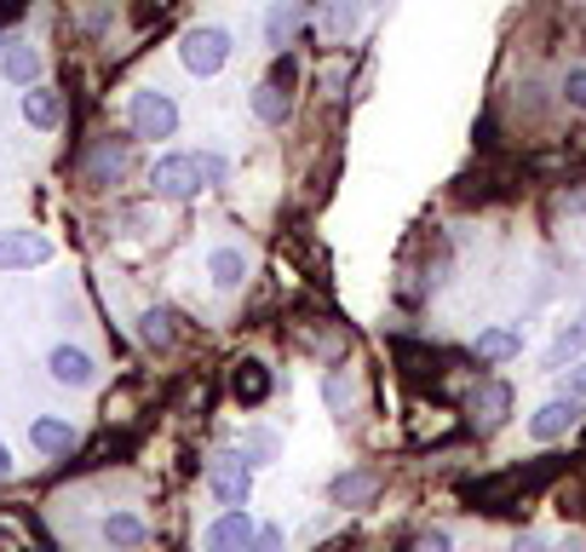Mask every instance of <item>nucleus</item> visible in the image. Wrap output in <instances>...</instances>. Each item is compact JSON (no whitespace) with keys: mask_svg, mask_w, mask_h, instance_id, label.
I'll return each mask as SVG.
<instances>
[{"mask_svg":"<svg viewBox=\"0 0 586 552\" xmlns=\"http://www.w3.org/2000/svg\"><path fill=\"white\" fill-rule=\"evenodd\" d=\"M178 58H185L190 75H219L224 64H231V30H219V23H196V30H185V41H178Z\"/></svg>","mask_w":586,"mask_h":552,"instance_id":"nucleus-1","label":"nucleus"},{"mask_svg":"<svg viewBox=\"0 0 586 552\" xmlns=\"http://www.w3.org/2000/svg\"><path fill=\"white\" fill-rule=\"evenodd\" d=\"M126 128H133V139H173V133H178L173 92H162V87L133 92V104H126Z\"/></svg>","mask_w":586,"mask_h":552,"instance_id":"nucleus-2","label":"nucleus"},{"mask_svg":"<svg viewBox=\"0 0 586 552\" xmlns=\"http://www.w3.org/2000/svg\"><path fill=\"white\" fill-rule=\"evenodd\" d=\"M133 173V139H92V150L81 156V185L110 190Z\"/></svg>","mask_w":586,"mask_h":552,"instance_id":"nucleus-3","label":"nucleus"},{"mask_svg":"<svg viewBox=\"0 0 586 552\" xmlns=\"http://www.w3.org/2000/svg\"><path fill=\"white\" fill-rule=\"evenodd\" d=\"M208 495L219 500V507H247V495H253V466H247V455H219L213 466H208Z\"/></svg>","mask_w":586,"mask_h":552,"instance_id":"nucleus-4","label":"nucleus"},{"mask_svg":"<svg viewBox=\"0 0 586 552\" xmlns=\"http://www.w3.org/2000/svg\"><path fill=\"white\" fill-rule=\"evenodd\" d=\"M150 190L162 196V202H190L201 190V173H196V156H162L150 167Z\"/></svg>","mask_w":586,"mask_h":552,"instance_id":"nucleus-5","label":"nucleus"},{"mask_svg":"<svg viewBox=\"0 0 586 552\" xmlns=\"http://www.w3.org/2000/svg\"><path fill=\"white\" fill-rule=\"evenodd\" d=\"M466 409H472L477 432H500L506 415H512V386L506 380H477V391L466 397Z\"/></svg>","mask_w":586,"mask_h":552,"instance_id":"nucleus-6","label":"nucleus"},{"mask_svg":"<svg viewBox=\"0 0 586 552\" xmlns=\"http://www.w3.org/2000/svg\"><path fill=\"white\" fill-rule=\"evenodd\" d=\"M581 426V397H552V404H541L529 415V438L534 443H557V438H570Z\"/></svg>","mask_w":586,"mask_h":552,"instance_id":"nucleus-7","label":"nucleus"},{"mask_svg":"<svg viewBox=\"0 0 586 552\" xmlns=\"http://www.w3.org/2000/svg\"><path fill=\"white\" fill-rule=\"evenodd\" d=\"M53 260V242L41 231H0V271H35Z\"/></svg>","mask_w":586,"mask_h":552,"instance_id":"nucleus-8","label":"nucleus"},{"mask_svg":"<svg viewBox=\"0 0 586 552\" xmlns=\"http://www.w3.org/2000/svg\"><path fill=\"white\" fill-rule=\"evenodd\" d=\"M253 530H259V523H253V518L236 507V512H224V518L208 523V536H201V552H247Z\"/></svg>","mask_w":586,"mask_h":552,"instance_id":"nucleus-9","label":"nucleus"},{"mask_svg":"<svg viewBox=\"0 0 586 552\" xmlns=\"http://www.w3.org/2000/svg\"><path fill=\"white\" fill-rule=\"evenodd\" d=\"M270 386H276V380H270V368H265L259 357H247V363L231 368V397H236L242 409H259L265 397H270Z\"/></svg>","mask_w":586,"mask_h":552,"instance_id":"nucleus-10","label":"nucleus"},{"mask_svg":"<svg viewBox=\"0 0 586 552\" xmlns=\"http://www.w3.org/2000/svg\"><path fill=\"white\" fill-rule=\"evenodd\" d=\"M30 443L41 449L46 461H64V455H69V449L81 443V438H75V426H69L64 415H41V420L30 426Z\"/></svg>","mask_w":586,"mask_h":552,"instance_id":"nucleus-11","label":"nucleus"},{"mask_svg":"<svg viewBox=\"0 0 586 552\" xmlns=\"http://www.w3.org/2000/svg\"><path fill=\"white\" fill-rule=\"evenodd\" d=\"M299 23H305V0H270V12H265V41L276 46V53H288L294 35H299Z\"/></svg>","mask_w":586,"mask_h":552,"instance_id":"nucleus-12","label":"nucleus"},{"mask_svg":"<svg viewBox=\"0 0 586 552\" xmlns=\"http://www.w3.org/2000/svg\"><path fill=\"white\" fill-rule=\"evenodd\" d=\"M379 484H386V478H379L374 466H356V472H340L328 495H334V507H368V500L379 495Z\"/></svg>","mask_w":586,"mask_h":552,"instance_id":"nucleus-13","label":"nucleus"},{"mask_svg":"<svg viewBox=\"0 0 586 552\" xmlns=\"http://www.w3.org/2000/svg\"><path fill=\"white\" fill-rule=\"evenodd\" d=\"M23 121H30V128H41V133L64 128V92H53V87H30V92H23Z\"/></svg>","mask_w":586,"mask_h":552,"instance_id":"nucleus-14","label":"nucleus"},{"mask_svg":"<svg viewBox=\"0 0 586 552\" xmlns=\"http://www.w3.org/2000/svg\"><path fill=\"white\" fill-rule=\"evenodd\" d=\"M0 75H7L12 87H35L41 81V53H35V46H23V41H7V46H0Z\"/></svg>","mask_w":586,"mask_h":552,"instance_id":"nucleus-15","label":"nucleus"},{"mask_svg":"<svg viewBox=\"0 0 586 552\" xmlns=\"http://www.w3.org/2000/svg\"><path fill=\"white\" fill-rule=\"evenodd\" d=\"M253 115H259L265 128H283V121H294V87L259 81V87H253Z\"/></svg>","mask_w":586,"mask_h":552,"instance_id":"nucleus-16","label":"nucleus"},{"mask_svg":"<svg viewBox=\"0 0 586 552\" xmlns=\"http://www.w3.org/2000/svg\"><path fill=\"white\" fill-rule=\"evenodd\" d=\"M58 386H92V357L81 345H53V357H46Z\"/></svg>","mask_w":586,"mask_h":552,"instance_id":"nucleus-17","label":"nucleus"},{"mask_svg":"<svg viewBox=\"0 0 586 552\" xmlns=\"http://www.w3.org/2000/svg\"><path fill=\"white\" fill-rule=\"evenodd\" d=\"M518 351H523V334H518V329H483L477 345H472V357H477V363H512Z\"/></svg>","mask_w":586,"mask_h":552,"instance_id":"nucleus-18","label":"nucleus"},{"mask_svg":"<svg viewBox=\"0 0 586 552\" xmlns=\"http://www.w3.org/2000/svg\"><path fill=\"white\" fill-rule=\"evenodd\" d=\"M208 276H213V288H242L247 283V254H242V247H213V254H208Z\"/></svg>","mask_w":586,"mask_h":552,"instance_id":"nucleus-19","label":"nucleus"},{"mask_svg":"<svg viewBox=\"0 0 586 552\" xmlns=\"http://www.w3.org/2000/svg\"><path fill=\"white\" fill-rule=\"evenodd\" d=\"M104 541H110L115 552H139V547L150 541V530H144V518H133V512H110V518H104Z\"/></svg>","mask_w":586,"mask_h":552,"instance_id":"nucleus-20","label":"nucleus"},{"mask_svg":"<svg viewBox=\"0 0 586 552\" xmlns=\"http://www.w3.org/2000/svg\"><path fill=\"white\" fill-rule=\"evenodd\" d=\"M586 351V311L575 317V322H564L557 329V340H552V351H546V368H564V363H575Z\"/></svg>","mask_w":586,"mask_h":552,"instance_id":"nucleus-21","label":"nucleus"},{"mask_svg":"<svg viewBox=\"0 0 586 552\" xmlns=\"http://www.w3.org/2000/svg\"><path fill=\"white\" fill-rule=\"evenodd\" d=\"M173 322H178L173 311H144V317H139V340H144L150 351H167V345L178 340V329H173Z\"/></svg>","mask_w":586,"mask_h":552,"instance_id":"nucleus-22","label":"nucleus"},{"mask_svg":"<svg viewBox=\"0 0 586 552\" xmlns=\"http://www.w3.org/2000/svg\"><path fill=\"white\" fill-rule=\"evenodd\" d=\"M363 12H368L363 0H328V30H334V35L345 41V35H356V23H363Z\"/></svg>","mask_w":586,"mask_h":552,"instance_id":"nucleus-23","label":"nucleus"},{"mask_svg":"<svg viewBox=\"0 0 586 552\" xmlns=\"http://www.w3.org/2000/svg\"><path fill=\"white\" fill-rule=\"evenodd\" d=\"M196 173H201V190H213L231 179V162L219 156V150H196Z\"/></svg>","mask_w":586,"mask_h":552,"instance_id":"nucleus-24","label":"nucleus"},{"mask_svg":"<svg viewBox=\"0 0 586 552\" xmlns=\"http://www.w3.org/2000/svg\"><path fill=\"white\" fill-rule=\"evenodd\" d=\"M322 404L334 409V420L351 415V386H345V374H322Z\"/></svg>","mask_w":586,"mask_h":552,"instance_id":"nucleus-25","label":"nucleus"},{"mask_svg":"<svg viewBox=\"0 0 586 552\" xmlns=\"http://www.w3.org/2000/svg\"><path fill=\"white\" fill-rule=\"evenodd\" d=\"M242 455H247V466L276 461V438H270V432H247V449H242Z\"/></svg>","mask_w":586,"mask_h":552,"instance_id":"nucleus-26","label":"nucleus"},{"mask_svg":"<svg viewBox=\"0 0 586 552\" xmlns=\"http://www.w3.org/2000/svg\"><path fill=\"white\" fill-rule=\"evenodd\" d=\"M409 552H454V536L449 530H420V536H409Z\"/></svg>","mask_w":586,"mask_h":552,"instance_id":"nucleus-27","label":"nucleus"},{"mask_svg":"<svg viewBox=\"0 0 586 552\" xmlns=\"http://www.w3.org/2000/svg\"><path fill=\"white\" fill-rule=\"evenodd\" d=\"M564 104H570V110H586V64H575V69L564 75Z\"/></svg>","mask_w":586,"mask_h":552,"instance_id":"nucleus-28","label":"nucleus"},{"mask_svg":"<svg viewBox=\"0 0 586 552\" xmlns=\"http://www.w3.org/2000/svg\"><path fill=\"white\" fill-rule=\"evenodd\" d=\"M265 81H276V87H299V58H294V53H276V64H270Z\"/></svg>","mask_w":586,"mask_h":552,"instance_id":"nucleus-29","label":"nucleus"},{"mask_svg":"<svg viewBox=\"0 0 586 552\" xmlns=\"http://www.w3.org/2000/svg\"><path fill=\"white\" fill-rule=\"evenodd\" d=\"M247 552H283V530H276V523H259L253 541H247Z\"/></svg>","mask_w":586,"mask_h":552,"instance_id":"nucleus-30","label":"nucleus"},{"mask_svg":"<svg viewBox=\"0 0 586 552\" xmlns=\"http://www.w3.org/2000/svg\"><path fill=\"white\" fill-rule=\"evenodd\" d=\"M23 12H30V0H0V23H18Z\"/></svg>","mask_w":586,"mask_h":552,"instance_id":"nucleus-31","label":"nucleus"},{"mask_svg":"<svg viewBox=\"0 0 586 552\" xmlns=\"http://www.w3.org/2000/svg\"><path fill=\"white\" fill-rule=\"evenodd\" d=\"M512 552H552V547H546L541 536H518V541H512Z\"/></svg>","mask_w":586,"mask_h":552,"instance_id":"nucleus-32","label":"nucleus"},{"mask_svg":"<svg viewBox=\"0 0 586 552\" xmlns=\"http://www.w3.org/2000/svg\"><path fill=\"white\" fill-rule=\"evenodd\" d=\"M570 397H586V363L570 368Z\"/></svg>","mask_w":586,"mask_h":552,"instance_id":"nucleus-33","label":"nucleus"},{"mask_svg":"<svg viewBox=\"0 0 586 552\" xmlns=\"http://www.w3.org/2000/svg\"><path fill=\"white\" fill-rule=\"evenodd\" d=\"M7 472H12V449L0 443V478H7Z\"/></svg>","mask_w":586,"mask_h":552,"instance_id":"nucleus-34","label":"nucleus"},{"mask_svg":"<svg viewBox=\"0 0 586 552\" xmlns=\"http://www.w3.org/2000/svg\"><path fill=\"white\" fill-rule=\"evenodd\" d=\"M363 7H368V12H386V7H391V0H363Z\"/></svg>","mask_w":586,"mask_h":552,"instance_id":"nucleus-35","label":"nucleus"},{"mask_svg":"<svg viewBox=\"0 0 586 552\" xmlns=\"http://www.w3.org/2000/svg\"><path fill=\"white\" fill-rule=\"evenodd\" d=\"M0 46H7V41H0Z\"/></svg>","mask_w":586,"mask_h":552,"instance_id":"nucleus-36","label":"nucleus"}]
</instances>
